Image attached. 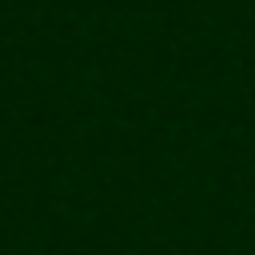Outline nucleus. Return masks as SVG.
Here are the masks:
<instances>
[]
</instances>
